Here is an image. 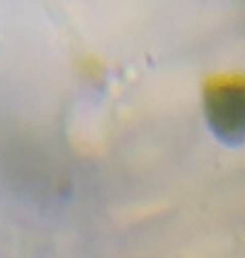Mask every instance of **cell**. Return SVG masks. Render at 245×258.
<instances>
[{"label": "cell", "instance_id": "1", "mask_svg": "<svg viewBox=\"0 0 245 258\" xmlns=\"http://www.w3.org/2000/svg\"><path fill=\"white\" fill-rule=\"evenodd\" d=\"M202 110L211 134L226 144L245 142V74H219L204 82Z\"/></svg>", "mask_w": 245, "mask_h": 258}]
</instances>
